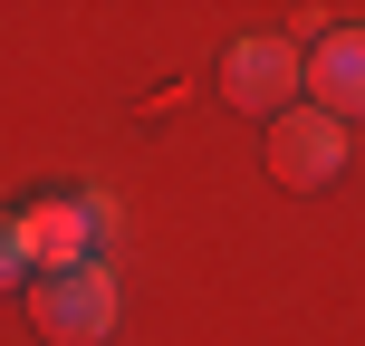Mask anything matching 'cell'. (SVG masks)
Here are the masks:
<instances>
[{"mask_svg":"<svg viewBox=\"0 0 365 346\" xmlns=\"http://www.w3.org/2000/svg\"><path fill=\"white\" fill-rule=\"evenodd\" d=\"M269 173L289 183V193L336 183V173H346V126H336L327 106H289V116H269Z\"/></svg>","mask_w":365,"mask_h":346,"instance_id":"obj_1","label":"cell"},{"mask_svg":"<svg viewBox=\"0 0 365 346\" xmlns=\"http://www.w3.org/2000/svg\"><path fill=\"white\" fill-rule=\"evenodd\" d=\"M19 231H29V270L38 279H68V270H87V250H96V231H87V202H38V212H19Z\"/></svg>","mask_w":365,"mask_h":346,"instance_id":"obj_4","label":"cell"},{"mask_svg":"<svg viewBox=\"0 0 365 346\" xmlns=\"http://www.w3.org/2000/svg\"><path fill=\"white\" fill-rule=\"evenodd\" d=\"M308 87L327 96V116H336V126H356V116H365V29L317 39V49H308Z\"/></svg>","mask_w":365,"mask_h":346,"instance_id":"obj_5","label":"cell"},{"mask_svg":"<svg viewBox=\"0 0 365 346\" xmlns=\"http://www.w3.org/2000/svg\"><path fill=\"white\" fill-rule=\"evenodd\" d=\"M29 279V231H19V212H0V289H19Z\"/></svg>","mask_w":365,"mask_h":346,"instance_id":"obj_6","label":"cell"},{"mask_svg":"<svg viewBox=\"0 0 365 346\" xmlns=\"http://www.w3.org/2000/svg\"><path fill=\"white\" fill-rule=\"evenodd\" d=\"M38 327H48L58 346H96L115 327V279H106V260H87V270H68V279H38Z\"/></svg>","mask_w":365,"mask_h":346,"instance_id":"obj_3","label":"cell"},{"mask_svg":"<svg viewBox=\"0 0 365 346\" xmlns=\"http://www.w3.org/2000/svg\"><path fill=\"white\" fill-rule=\"evenodd\" d=\"M298 87H308V58H298L289 39H240V49L221 58V96H231L240 116H289Z\"/></svg>","mask_w":365,"mask_h":346,"instance_id":"obj_2","label":"cell"}]
</instances>
